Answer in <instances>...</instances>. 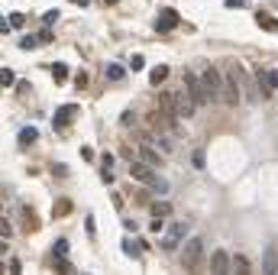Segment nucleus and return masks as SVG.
Segmentation results:
<instances>
[{
  "label": "nucleus",
  "mask_w": 278,
  "mask_h": 275,
  "mask_svg": "<svg viewBox=\"0 0 278 275\" xmlns=\"http://www.w3.org/2000/svg\"><path fill=\"white\" fill-rule=\"evenodd\" d=\"M201 81H204V88H207V98H210V100H220V91H223V74L217 72V65L204 62V65H201Z\"/></svg>",
  "instance_id": "obj_2"
},
{
  "label": "nucleus",
  "mask_w": 278,
  "mask_h": 275,
  "mask_svg": "<svg viewBox=\"0 0 278 275\" xmlns=\"http://www.w3.org/2000/svg\"><path fill=\"white\" fill-rule=\"evenodd\" d=\"M142 65H146V58H142V55H133V58H130V68H133V72H139Z\"/></svg>",
  "instance_id": "obj_28"
},
{
  "label": "nucleus",
  "mask_w": 278,
  "mask_h": 275,
  "mask_svg": "<svg viewBox=\"0 0 278 275\" xmlns=\"http://www.w3.org/2000/svg\"><path fill=\"white\" fill-rule=\"evenodd\" d=\"M230 269H233V272H240V275H246V272H249V259H246V256H233Z\"/></svg>",
  "instance_id": "obj_17"
},
{
  "label": "nucleus",
  "mask_w": 278,
  "mask_h": 275,
  "mask_svg": "<svg viewBox=\"0 0 278 275\" xmlns=\"http://www.w3.org/2000/svg\"><path fill=\"white\" fill-rule=\"evenodd\" d=\"M10 272H13V275H19V272H23V266H19V259H13V262H10Z\"/></svg>",
  "instance_id": "obj_32"
},
{
  "label": "nucleus",
  "mask_w": 278,
  "mask_h": 275,
  "mask_svg": "<svg viewBox=\"0 0 278 275\" xmlns=\"http://www.w3.org/2000/svg\"><path fill=\"white\" fill-rule=\"evenodd\" d=\"M165 78H168V65H155L152 72H149V84H162Z\"/></svg>",
  "instance_id": "obj_12"
},
{
  "label": "nucleus",
  "mask_w": 278,
  "mask_h": 275,
  "mask_svg": "<svg viewBox=\"0 0 278 275\" xmlns=\"http://www.w3.org/2000/svg\"><path fill=\"white\" fill-rule=\"evenodd\" d=\"M194 168H204V165H207V159H204V152H201V149H198V152H194Z\"/></svg>",
  "instance_id": "obj_29"
},
{
  "label": "nucleus",
  "mask_w": 278,
  "mask_h": 275,
  "mask_svg": "<svg viewBox=\"0 0 278 275\" xmlns=\"http://www.w3.org/2000/svg\"><path fill=\"white\" fill-rule=\"evenodd\" d=\"M123 252H126V256H130V259H139V243H133V240H123Z\"/></svg>",
  "instance_id": "obj_20"
},
{
  "label": "nucleus",
  "mask_w": 278,
  "mask_h": 275,
  "mask_svg": "<svg viewBox=\"0 0 278 275\" xmlns=\"http://www.w3.org/2000/svg\"><path fill=\"white\" fill-rule=\"evenodd\" d=\"M74 4H78V6H87V4H91V0H74Z\"/></svg>",
  "instance_id": "obj_36"
},
{
  "label": "nucleus",
  "mask_w": 278,
  "mask_h": 275,
  "mask_svg": "<svg viewBox=\"0 0 278 275\" xmlns=\"http://www.w3.org/2000/svg\"><path fill=\"white\" fill-rule=\"evenodd\" d=\"M0 272H3V262H0Z\"/></svg>",
  "instance_id": "obj_38"
},
{
  "label": "nucleus",
  "mask_w": 278,
  "mask_h": 275,
  "mask_svg": "<svg viewBox=\"0 0 278 275\" xmlns=\"http://www.w3.org/2000/svg\"><path fill=\"white\" fill-rule=\"evenodd\" d=\"M10 26H23V13H10Z\"/></svg>",
  "instance_id": "obj_30"
},
{
  "label": "nucleus",
  "mask_w": 278,
  "mask_h": 275,
  "mask_svg": "<svg viewBox=\"0 0 278 275\" xmlns=\"http://www.w3.org/2000/svg\"><path fill=\"white\" fill-rule=\"evenodd\" d=\"M36 140H39V130L36 126H26L23 133H19V146H32Z\"/></svg>",
  "instance_id": "obj_14"
},
{
  "label": "nucleus",
  "mask_w": 278,
  "mask_h": 275,
  "mask_svg": "<svg viewBox=\"0 0 278 275\" xmlns=\"http://www.w3.org/2000/svg\"><path fill=\"white\" fill-rule=\"evenodd\" d=\"M139 156H142V162H149V165H152V168H155V165L162 162V156L155 152L152 146H142V149H139Z\"/></svg>",
  "instance_id": "obj_13"
},
{
  "label": "nucleus",
  "mask_w": 278,
  "mask_h": 275,
  "mask_svg": "<svg viewBox=\"0 0 278 275\" xmlns=\"http://www.w3.org/2000/svg\"><path fill=\"white\" fill-rule=\"evenodd\" d=\"M220 100L227 107H240V81L223 74V91H220Z\"/></svg>",
  "instance_id": "obj_4"
},
{
  "label": "nucleus",
  "mask_w": 278,
  "mask_h": 275,
  "mask_svg": "<svg viewBox=\"0 0 278 275\" xmlns=\"http://www.w3.org/2000/svg\"><path fill=\"white\" fill-rule=\"evenodd\" d=\"M149 184H152V188H155V194H168V182H165V178H159V175H155V178H152V182H149Z\"/></svg>",
  "instance_id": "obj_24"
},
{
  "label": "nucleus",
  "mask_w": 278,
  "mask_h": 275,
  "mask_svg": "<svg viewBox=\"0 0 278 275\" xmlns=\"http://www.w3.org/2000/svg\"><path fill=\"white\" fill-rule=\"evenodd\" d=\"M262 269H266L269 275H275V272H278V256H275V250H269V252H266V266H262Z\"/></svg>",
  "instance_id": "obj_19"
},
{
  "label": "nucleus",
  "mask_w": 278,
  "mask_h": 275,
  "mask_svg": "<svg viewBox=\"0 0 278 275\" xmlns=\"http://www.w3.org/2000/svg\"><path fill=\"white\" fill-rule=\"evenodd\" d=\"M0 210H3V204H0Z\"/></svg>",
  "instance_id": "obj_39"
},
{
  "label": "nucleus",
  "mask_w": 278,
  "mask_h": 275,
  "mask_svg": "<svg viewBox=\"0 0 278 275\" xmlns=\"http://www.w3.org/2000/svg\"><path fill=\"white\" fill-rule=\"evenodd\" d=\"M104 4H120V0H104Z\"/></svg>",
  "instance_id": "obj_37"
},
{
  "label": "nucleus",
  "mask_w": 278,
  "mask_h": 275,
  "mask_svg": "<svg viewBox=\"0 0 278 275\" xmlns=\"http://www.w3.org/2000/svg\"><path fill=\"white\" fill-rule=\"evenodd\" d=\"M52 74H55V81H58V84H65V81H68V65L55 62V65H52Z\"/></svg>",
  "instance_id": "obj_18"
},
{
  "label": "nucleus",
  "mask_w": 278,
  "mask_h": 275,
  "mask_svg": "<svg viewBox=\"0 0 278 275\" xmlns=\"http://www.w3.org/2000/svg\"><path fill=\"white\" fill-rule=\"evenodd\" d=\"M13 30V26H10V16H6V20H0V32H10Z\"/></svg>",
  "instance_id": "obj_33"
},
{
  "label": "nucleus",
  "mask_w": 278,
  "mask_h": 275,
  "mask_svg": "<svg viewBox=\"0 0 278 275\" xmlns=\"http://www.w3.org/2000/svg\"><path fill=\"white\" fill-rule=\"evenodd\" d=\"M256 20L262 23V30H269V32H278V20H275V16H269V13H259Z\"/></svg>",
  "instance_id": "obj_16"
},
{
  "label": "nucleus",
  "mask_w": 278,
  "mask_h": 275,
  "mask_svg": "<svg viewBox=\"0 0 278 275\" xmlns=\"http://www.w3.org/2000/svg\"><path fill=\"white\" fill-rule=\"evenodd\" d=\"M201 256H204V240L201 236H188L185 240V250H181V269L185 272H194L201 262Z\"/></svg>",
  "instance_id": "obj_1"
},
{
  "label": "nucleus",
  "mask_w": 278,
  "mask_h": 275,
  "mask_svg": "<svg viewBox=\"0 0 278 275\" xmlns=\"http://www.w3.org/2000/svg\"><path fill=\"white\" fill-rule=\"evenodd\" d=\"M107 78H110V81H123L126 78L123 65H110V68H107Z\"/></svg>",
  "instance_id": "obj_22"
},
{
  "label": "nucleus",
  "mask_w": 278,
  "mask_h": 275,
  "mask_svg": "<svg viewBox=\"0 0 278 275\" xmlns=\"http://www.w3.org/2000/svg\"><path fill=\"white\" fill-rule=\"evenodd\" d=\"M246 0H227V6H243Z\"/></svg>",
  "instance_id": "obj_35"
},
{
  "label": "nucleus",
  "mask_w": 278,
  "mask_h": 275,
  "mask_svg": "<svg viewBox=\"0 0 278 275\" xmlns=\"http://www.w3.org/2000/svg\"><path fill=\"white\" fill-rule=\"evenodd\" d=\"M52 252H55L58 259H65V256H68V240H55V246H52Z\"/></svg>",
  "instance_id": "obj_23"
},
{
  "label": "nucleus",
  "mask_w": 278,
  "mask_h": 275,
  "mask_svg": "<svg viewBox=\"0 0 278 275\" xmlns=\"http://www.w3.org/2000/svg\"><path fill=\"white\" fill-rule=\"evenodd\" d=\"M259 84H262V98H272L278 91V72H259Z\"/></svg>",
  "instance_id": "obj_9"
},
{
  "label": "nucleus",
  "mask_w": 278,
  "mask_h": 275,
  "mask_svg": "<svg viewBox=\"0 0 278 275\" xmlns=\"http://www.w3.org/2000/svg\"><path fill=\"white\" fill-rule=\"evenodd\" d=\"M152 214H155V217L172 214V204H168V201H155V204H152Z\"/></svg>",
  "instance_id": "obj_21"
},
{
  "label": "nucleus",
  "mask_w": 278,
  "mask_h": 275,
  "mask_svg": "<svg viewBox=\"0 0 278 275\" xmlns=\"http://www.w3.org/2000/svg\"><path fill=\"white\" fill-rule=\"evenodd\" d=\"M181 81H185V91H188V98L194 100V107H204V104H210L204 81H201L194 72H185V74H181Z\"/></svg>",
  "instance_id": "obj_3"
},
{
  "label": "nucleus",
  "mask_w": 278,
  "mask_h": 275,
  "mask_svg": "<svg viewBox=\"0 0 278 275\" xmlns=\"http://www.w3.org/2000/svg\"><path fill=\"white\" fill-rule=\"evenodd\" d=\"M55 20H58V10H49V13L42 16V23H55Z\"/></svg>",
  "instance_id": "obj_31"
},
{
  "label": "nucleus",
  "mask_w": 278,
  "mask_h": 275,
  "mask_svg": "<svg viewBox=\"0 0 278 275\" xmlns=\"http://www.w3.org/2000/svg\"><path fill=\"white\" fill-rule=\"evenodd\" d=\"M52 214H55V217H68V214H71V201H68V198H58Z\"/></svg>",
  "instance_id": "obj_15"
},
{
  "label": "nucleus",
  "mask_w": 278,
  "mask_h": 275,
  "mask_svg": "<svg viewBox=\"0 0 278 275\" xmlns=\"http://www.w3.org/2000/svg\"><path fill=\"white\" fill-rule=\"evenodd\" d=\"M0 236H3V240L13 236V224H10V220H3V217H0Z\"/></svg>",
  "instance_id": "obj_25"
},
{
  "label": "nucleus",
  "mask_w": 278,
  "mask_h": 275,
  "mask_svg": "<svg viewBox=\"0 0 278 275\" xmlns=\"http://www.w3.org/2000/svg\"><path fill=\"white\" fill-rule=\"evenodd\" d=\"M36 42H39V36H23V39H19L23 49H36Z\"/></svg>",
  "instance_id": "obj_27"
},
{
  "label": "nucleus",
  "mask_w": 278,
  "mask_h": 275,
  "mask_svg": "<svg viewBox=\"0 0 278 275\" xmlns=\"http://www.w3.org/2000/svg\"><path fill=\"white\" fill-rule=\"evenodd\" d=\"M6 243H10V240H3V236H0V256H6V250H10Z\"/></svg>",
  "instance_id": "obj_34"
},
{
  "label": "nucleus",
  "mask_w": 278,
  "mask_h": 275,
  "mask_svg": "<svg viewBox=\"0 0 278 275\" xmlns=\"http://www.w3.org/2000/svg\"><path fill=\"white\" fill-rule=\"evenodd\" d=\"M74 114H78V107H74V104L58 107V114H55V120H52V126H55V130H65V126L74 120Z\"/></svg>",
  "instance_id": "obj_10"
},
{
  "label": "nucleus",
  "mask_w": 278,
  "mask_h": 275,
  "mask_svg": "<svg viewBox=\"0 0 278 275\" xmlns=\"http://www.w3.org/2000/svg\"><path fill=\"white\" fill-rule=\"evenodd\" d=\"M185 233H188L185 224H172L165 230V236H162V250H175V246H181V243H185Z\"/></svg>",
  "instance_id": "obj_5"
},
{
  "label": "nucleus",
  "mask_w": 278,
  "mask_h": 275,
  "mask_svg": "<svg viewBox=\"0 0 278 275\" xmlns=\"http://www.w3.org/2000/svg\"><path fill=\"white\" fill-rule=\"evenodd\" d=\"M130 172H133V178H139V182H146V184L155 178V172H152V165H149V162H133Z\"/></svg>",
  "instance_id": "obj_11"
},
{
  "label": "nucleus",
  "mask_w": 278,
  "mask_h": 275,
  "mask_svg": "<svg viewBox=\"0 0 278 275\" xmlns=\"http://www.w3.org/2000/svg\"><path fill=\"white\" fill-rule=\"evenodd\" d=\"M172 100H175V110H178V116H194V100L188 98L185 88H178V91H172Z\"/></svg>",
  "instance_id": "obj_7"
},
{
  "label": "nucleus",
  "mask_w": 278,
  "mask_h": 275,
  "mask_svg": "<svg viewBox=\"0 0 278 275\" xmlns=\"http://www.w3.org/2000/svg\"><path fill=\"white\" fill-rule=\"evenodd\" d=\"M230 262H233V256H227V250H217L214 256H210V272L214 275L230 272Z\"/></svg>",
  "instance_id": "obj_8"
},
{
  "label": "nucleus",
  "mask_w": 278,
  "mask_h": 275,
  "mask_svg": "<svg viewBox=\"0 0 278 275\" xmlns=\"http://www.w3.org/2000/svg\"><path fill=\"white\" fill-rule=\"evenodd\" d=\"M181 23V16H178V10H172V6H165V10L159 13V20H155V32H172L175 26Z\"/></svg>",
  "instance_id": "obj_6"
},
{
  "label": "nucleus",
  "mask_w": 278,
  "mask_h": 275,
  "mask_svg": "<svg viewBox=\"0 0 278 275\" xmlns=\"http://www.w3.org/2000/svg\"><path fill=\"white\" fill-rule=\"evenodd\" d=\"M0 84H3V88L13 84V72H10V68H0Z\"/></svg>",
  "instance_id": "obj_26"
}]
</instances>
